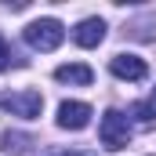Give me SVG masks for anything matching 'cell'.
<instances>
[{"mask_svg":"<svg viewBox=\"0 0 156 156\" xmlns=\"http://www.w3.org/2000/svg\"><path fill=\"white\" fill-rule=\"evenodd\" d=\"M26 44L33 47V51H55L62 40H66V26L58 22V18H37V22H29L26 26Z\"/></svg>","mask_w":156,"mask_h":156,"instance_id":"1","label":"cell"},{"mask_svg":"<svg viewBox=\"0 0 156 156\" xmlns=\"http://www.w3.org/2000/svg\"><path fill=\"white\" fill-rule=\"evenodd\" d=\"M0 109L22 120H37L44 109V94L40 91H7V94H0Z\"/></svg>","mask_w":156,"mask_h":156,"instance_id":"2","label":"cell"},{"mask_svg":"<svg viewBox=\"0 0 156 156\" xmlns=\"http://www.w3.org/2000/svg\"><path fill=\"white\" fill-rule=\"evenodd\" d=\"M98 138H102V145L105 149H123L127 142H131V123H127V116L123 113H116V109H109L105 116H102V123H98Z\"/></svg>","mask_w":156,"mask_h":156,"instance_id":"3","label":"cell"},{"mask_svg":"<svg viewBox=\"0 0 156 156\" xmlns=\"http://www.w3.org/2000/svg\"><path fill=\"white\" fill-rule=\"evenodd\" d=\"M109 73L116 80H131V83H138V80L149 76V66L138 58V55H113L109 58Z\"/></svg>","mask_w":156,"mask_h":156,"instance_id":"4","label":"cell"},{"mask_svg":"<svg viewBox=\"0 0 156 156\" xmlns=\"http://www.w3.org/2000/svg\"><path fill=\"white\" fill-rule=\"evenodd\" d=\"M91 123V105L87 102H62L58 105V127L66 131H83Z\"/></svg>","mask_w":156,"mask_h":156,"instance_id":"5","label":"cell"},{"mask_svg":"<svg viewBox=\"0 0 156 156\" xmlns=\"http://www.w3.org/2000/svg\"><path fill=\"white\" fill-rule=\"evenodd\" d=\"M73 40H76L80 47H98L105 40V22L102 18H83L76 29H73Z\"/></svg>","mask_w":156,"mask_h":156,"instance_id":"6","label":"cell"},{"mask_svg":"<svg viewBox=\"0 0 156 156\" xmlns=\"http://www.w3.org/2000/svg\"><path fill=\"white\" fill-rule=\"evenodd\" d=\"M55 80L58 83H73V87H87L94 80V69L83 66V62H69V66H58L55 69Z\"/></svg>","mask_w":156,"mask_h":156,"instance_id":"7","label":"cell"},{"mask_svg":"<svg viewBox=\"0 0 156 156\" xmlns=\"http://www.w3.org/2000/svg\"><path fill=\"white\" fill-rule=\"evenodd\" d=\"M29 145H33V138L29 134H18V131H4V138H0V149L7 156H26Z\"/></svg>","mask_w":156,"mask_h":156,"instance_id":"8","label":"cell"},{"mask_svg":"<svg viewBox=\"0 0 156 156\" xmlns=\"http://www.w3.org/2000/svg\"><path fill=\"white\" fill-rule=\"evenodd\" d=\"M131 116H134V127L149 131V127L156 123V109H153V102H134V105H131Z\"/></svg>","mask_w":156,"mask_h":156,"instance_id":"9","label":"cell"},{"mask_svg":"<svg viewBox=\"0 0 156 156\" xmlns=\"http://www.w3.org/2000/svg\"><path fill=\"white\" fill-rule=\"evenodd\" d=\"M11 58H15V55H11V47H7V40L0 37V73H4L7 66H11Z\"/></svg>","mask_w":156,"mask_h":156,"instance_id":"10","label":"cell"},{"mask_svg":"<svg viewBox=\"0 0 156 156\" xmlns=\"http://www.w3.org/2000/svg\"><path fill=\"white\" fill-rule=\"evenodd\" d=\"M51 156H98V153H87V149H58Z\"/></svg>","mask_w":156,"mask_h":156,"instance_id":"11","label":"cell"},{"mask_svg":"<svg viewBox=\"0 0 156 156\" xmlns=\"http://www.w3.org/2000/svg\"><path fill=\"white\" fill-rule=\"evenodd\" d=\"M153 109H156V94H153Z\"/></svg>","mask_w":156,"mask_h":156,"instance_id":"12","label":"cell"}]
</instances>
